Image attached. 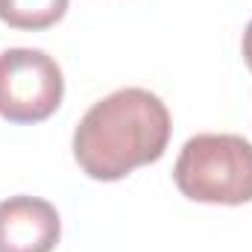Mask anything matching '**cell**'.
Listing matches in <instances>:
<instances>
[{
  "mask_svg": "<svg viewBox=\"0 0 252 252\" xmlns=\"http://www.w3.org/2000/svg\"><path fill=\"white\" fill-rule=\"evenodd\" d=\"M170 112L147 88H121L94 103L73 132V158L85 176L118 182L164 156Z\"/></svg>",
  "mask_w": 252,
  "mask_h": 252,
  "instance_id": "obj_1",
  "label": "cell"
},
{
  "mask_svg": "<svg viewBox=\"0 0 252 252\" xmlns=\"http://www.w3.org/2000/svg\"><path fill=\"white\" fill-rule=\"evenodd\" d=\"M173 179L193 202H252V144L241 135H193L176 158Z\"/></svg>",
  "mask_w": 252,
  "mask_h": 252,
  "instance_id": "obj_2",
  "label": "cell"
},
{
  "mask_svg": "<svg viewBox=\"0 0 252 252\" xmlns=\"http://www.w3.org/2000/svg\"><path fill=\"white\" fill-rule=\"evenodd\" d=\"M64 97V76L53 56L32 47L0 53V118L9 124H41Z\"/></svg>",
  "mask_w": 252,
  "mask_h": 252,
  "instance_id": "obj_3",
  "label": "cell"
},
{
  "mask_svg": "<svg viewBox=\"0 0 252 252\" xmlns=\"http://www.w3.org/2000/svg\"><path fill=\"white\" fill-rule=\"evenodd\" d=\"M62 238L59 211L38 196L0 202V252H53Z\"/></svg>",
  "mask_w": 252,
  "mask_h": 252,
  "instance_id": "obj_4",
  "label": "cell"
},
{
  "mask_svg": "<svg viewBox=\"0 0 252 252\" xmlns=\"http://www.w3.org/2000/svg\"><path fill=\"white\" fill-rule=\"evenodd\" d=\"M70 0H0V21L12 30L41 32L56 27Z\"/></svg>",
  "mask_w": 252,
  "mask_h": 252,
  "instance_id": "obj_5",
  "label": "cell"
},
{
  "mask_svg": "<svg viewBox=\"0 0 252 252\" xmlns=\"http://www.w3.org/2000/svg\"><path fill=\"white\" fill-rule=\"evenodd\" d=\"M244 59H247V64H250V70H252V21L247 24V32H244Z\"/></svg>",
  "mask_w": 252,
  "mask_h": 252,
  "instance_id": "obj_6",
  "label": "cell"
}]
</instances>
